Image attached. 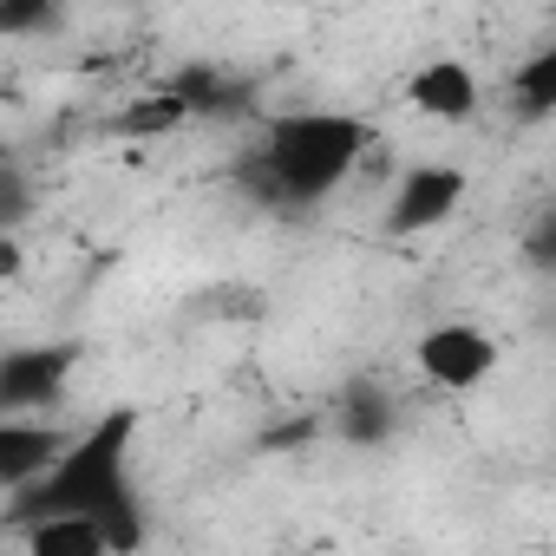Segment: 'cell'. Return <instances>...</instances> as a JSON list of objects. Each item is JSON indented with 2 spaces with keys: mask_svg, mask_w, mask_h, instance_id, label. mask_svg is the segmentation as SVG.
I'll return each instance as SVG.
<instances>
[{
  "mask_svg": "<svg viewBox=\"0 0 556 556\" xmlns=\"http://www.w3.org/2000/svg\"><path fill=\"white\" fill-rule=\"evenodd\" d=\"M170 92H177L190 112H229V99H236V86H229L216 66H190V73H177Z\"/></svg>",
  "mask_w": 556,
  "mask_h": 556,
  "instance_id": "cell-13",
  "label": "cell"
},
{
  "mask_svg": "<svg viewBox=\"0 0 556 556\" xmlns=\"http://www.w3.org/2000/svg\"><path fill=\"white\" fill-rule=\"evenodd\" d=\"M387 432H393V406H387V393H380V387H354L348 406H341V439H354V445H380Z\"/></svg>",
  "mask_w": 556,
  "mask_h": 556,
  "instance_id": "cell-11",
  "label": "cell"
},
{
  "mask_svg": "<svg viewBox=\"0 0 556 556\" xmlns=\"http://www.w3.org/2000/svg\"><path fill=\"white\" fill-rule=\"evenodd\" d=\"M190 118H197V112L164 86V92H151V99H131V105L112 118V131H118V138H164V131H177V125H190Z\"/></svg>",
  "mask_w": 556,
  "mask_h": 556,
  "instance_id": "cell-9",
  "label": "cell"
},
{
  "mask_svg": "<svg viewBox=\"0 0 556 556\" xmlns=\"http://www.w3.org/2000/svg\"><path fill=\"white\" fill-rule=\"evenodd\" d=\"M406 105L419 118H432V125H471L478 105H484V86H478V73L465 60L439 53V60H426V66L406 73Z\"/></svg>",
  "mask_w": 556,
  "mask_h": 556,
  "instance_id": "cell-5",
  "label": "cell"
},
{
  "mask_svg": "<svg viewBox=\"0 0 556 556\" xmlns=\"http://www.w3.org/2000/svg\"><path fill=\"white\" fill-rule=\"evenodd\" d=\"M413 367H419V380L439 387V393H478V387L497 380L504 348H497V334H484L478 321H432V328L413 341Z\"/></svg>",
  "mask_w": 556,
  "mask_h": 556,
  "instance_id": "cell-3",
  "label": "cell"
},
{
  "mask_svg": "<svg viewBox=\"0 0 556 556\" xmlns=\"http://www.w3.org/2000/svg\"><path fill=\"white\" fill-rule=\"evenodd\" d=\"M79 432L53 426V419H0V484H8V497L34 491L66 452H73Z\"/></svg>",
  "mask_w": 556,
  "mask_h": 556,
  "instance_id": "cell-6",
  "label": "cell"
},
{
  "mask_svg": "<svg viewBox=\"0 0 556 556\" xmlns=\"http://www.w3.org/2000/svg\"><path fill=\"white\" fill-rule=\"evenodd\" d=\"M131 445H138V413L131 406H112L105 419H92L73 452L21 497H8V523L14 530H34L47 517H99L112 497L138 491L131 484Z\"/></svg>",
  "mask_w": 556,
  "mask_h": 556,
  "instance_id": "cell-1",
  "label": "cell"
},
{
  "mask_svg": "<svg viewBox=\"0 0 556 556\" xmlns=\"http://www.w3.org/2000/svg\"><path fill=\"white\" fill-rule=\"evenodd\" d=\"M530 249H536V262H543V268H556V216L530 236Z\"/></svg>",
  "mask_w": 556,
  "mask_h": 556,
  "instance_id": "cell-14",
  "label": "cell"
},
{
  "mask_svg": "<svg viewBox=\"0 0 556 556\" xmlns=\"http://www.w3.org/2000/svg\"><path fill=\"white\" fill-rule=\"evenodd\" d=\"M367 144L374 131L354 112H282V118H268L262 151H255L262 190L275 203H321L354 177Z\"/></svg>",
  "mask_w": 556,
  "mask_h": 556,
  "instance_id": "cell-2",
  "label": "cell"
},
{
  "mask_svg": "<svg viewBox=\"0 0 556 556\" xmlns=\"http://www.w3.org/2000/svg\"><path fill=\"white\" fill-rule=\"evenodd\" d=\"M510 105H517V118H549L556 112V40L510 73Z\"/></svg>",
  "mask_w": 556,
  "mask_h": 556,
  "instance_id": "cell-10",
  "label": "cell"
},
{
  "mask_svg": "<svg viewBox=\"0 0 556 556\" xmlns=\"http://www.w3.org/2000/svg\"><path fill=\"white\" fill-rule=\"evenodd\" d=\"M99 530H105V543H112V556H138L144 549V536H151V523H144V497L138 491H125V497H112L99 517H92Z\"/></svg>",
  "mask_w": 556,
  "mask_h": 556,
  "instance_id": "cell-12",
  "label": "cell"
},
{
  "mask_svg": "<svg viewBox=\"0 0 556 556\" xmlns=\"http://www.w3.org/2000/svg\"><path fill=\"white\" fill-rule=\"evenodd\" d=\"M465 190L471 177L458 164H413L400 177V190L387 197V236H426V229H445L458 210H465Z\"/></svg>",
  "mask_w": 556,
  "mask_h": 556,
  "instance_id": "cell-4",
  "label": "cell"
},
{
  "mask_svg": "<svg viewBox=\"0 0 556 556\" xmlns=\"http://www.w3.org/2000/svg\"><path fill=\"white\" fill-rule=\"evenodd\" d=\"M79 348L60 341V348H14L8 367H0V406H8V419H27L40 406H53V393L66 387Z\"/></svg>",
  "mask_w": 556,
  "mask_h": 556,
  "instance_id": "cell-7",
  "label": "cell"
},
{
  "mask_svg": "<svg viewBox=\"0 0 556 556\" xmlns=\"http://www.w3.org/2000/svg\"><path fill=\"white\" fill-rule=\"evenodd\" d=\"M21 549L27 556H112V543L92 517H47V523L21 530Z\"/></svg>",
  "mask_w": 556,
  "mask_h": 556,
  "instance_id": "cell-8",
  "label": "cell"
}]
</instances>
